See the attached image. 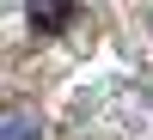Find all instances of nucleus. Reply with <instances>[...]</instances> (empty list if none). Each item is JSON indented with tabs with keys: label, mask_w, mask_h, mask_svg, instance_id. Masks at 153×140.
<instances>
[{
	"label": "nucleus",
	"mask_w": 153,
	"mask_h": 140,
	"mask_svg": "<svg viewBox=\"0 0 153 140\" xmlns=\"http://www.w3.org/2000/svg\"><path fill=\"white\" fill-rule=\"evenodd\" d=\"M43 134V116L31 104H0V140H37Z\"/></svg>",
	"instance_id": "1"
},
{
	"label": "nucleus",
	"mask_w": 153,
	"mask_h": 140,
	"mask_svg": "<svg viewBox=\"0 0 153 140\" xmlns=\"http://www.w3.org/2000/svg\"><path fill=\"white\" fill-rule=\"evenodd\" d=\"M68 18H74V0H31V31L37 37H55Z\"/></svg>",
	"instance_id": "2"
}]
</instances>
